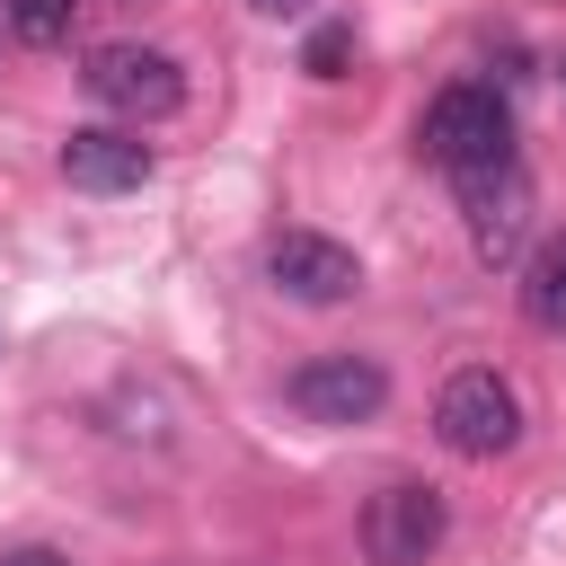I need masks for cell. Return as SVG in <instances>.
Listing matches in <instances>:
<instances>
[{
  "mask_svg": "<svg viewBox=\"0 0 566 566\" xmlns=\"http://www.w3.org/2000/svg\"><path fill=\"white\" fill-rule=\"evenodd\" d=\"M150 142L142 133H124V124H80L71 142H62V177L80 186V195H133V186H150Z\"/></svg>",
  "mask_w": 566,
  "mask_h": 566,
  "instance_id": "obj_8",
  "label": "cell"
},
{
  "mask_svg": "<svg viewBox=\"0 0 566 566\" xmlns=\"http://www.w3.org/2000/svg\"><path fill=\"white\" fill-rule=\"evenodd\" d=\"M80 80H88L97 106H115V115H133V124H159V115L186 106V71H177V53H159V44H97Z\"/></svg>",
  "mask_w": 566,
  "mask_h": 566,
  "instance_id": "obj_3",
  "label": "cell"
},
{
  "mask_svg": "<svg viewBox=\"0 0 566 566\" xmlns=\"http://www.w3.org/2000/svg\"><path fill=\"white\" fill-rule=\"evenodd\" d=\"M0 566H71L62 548H0Z\"/></svg>",
  "mask_w": 566,
  "mask_h": 566,
  "instance_id": "obj_12",
  "label": "cell"
},
{
  "mask_svg": "<svg viewBox=\"0 0 566 566\" xmlns=\"http://www.w3.org/2000/svg\"><path fill=\"white\" fill-rule=\"evenodd\" d=\"M433 442H442L451 460H504V451L522 442V398H513V380L486 371V363L451 371L442 398H433Z\"/></svg>",
  "mask_w": 566,
  "mask_h": 566,
  "instance_id": "obj_2",
  "label": "cell"
},
{
  "mask_svg": "<svg viewBox=\"0 0 566 566\" xmlns=\"http://www.w3.org/2000/svg\"><path fill=\"white\" fill-rule=\"evenodd\" d=\"M283 398H292L310 424H371V416L389 407V371H380L371 354H310V363L283 380Z\"/></svg>",
  "mask_w": 566,
  "mask_h": 566,
  "instance_id": "obj_7",
  "label": "cell"
},
{
  "mask_svg": "<svg viewBox=\"0 0 566 566\" xmlns=\"http://www.w3.org/2000/svg\"><path fill=\"white\" fill-rule=\"evenodd\" d=\"M451 195L469 212L478 265H522V239H531V177H522V159L478 168V177H451Z\"/></svg>",
  "mask_w": 566,
  "mask_h": 566,
  "instance_id": "obj_6",
  "label": "cell"
},
{
  "mask_svg": "<svg viewBox=\"0 0 566 566\" xmlns=\"http://www.w3.org/2000/svg\"><path fill=\"white\" fill-rule=\"evenodd\" d=\"M442 531H451V504H442V486H424V478H389V486L363 504V557H371V566H424V557L442 548Z\"/></svg>",
  "mask_w": 566,
  "mask_h": 566,
  "instance_id": "obj_4",
  "label": "cell"
},
{
  "mask_svg": "<svg viewBox=\"0 0 566 566\" xmlns=\"http://www.w3.org/2000/svg\"><path fill=\"white\" fill-rule=\"evenodd\" d=\"M522 318L539 336H566V230H548L531 256H522Z\"/></svg>",
  "mask_w": 566,
  "mask_h": 566,
  "instance_id": "obj_9",
  "label": "cell"
},
{
  "mask_svg": "<svg viewBox=\"0 0 566 566\" xmlns=\"http://www.w3.org/2000/svg\"><path fill=\"white\" fill-rule=\"evenodd\" d=\"M265 283L283 301H301V310H336V301L363 292V256L345 239H327V230H274L265 239Z\"/></svg>",
  "mask_w": 566,
  "mask_h": 566,
  "instance_id": "obj_5",
  "label": "cell"
},
{
  "mask_svg": "<svg viewBox=\"0 0 566 566\" xmlns=\"http://www.w3.org/2000/svg\"><path fill=\"white\" fill-rule=\"evenodd\" d=\"M345 62H354V27H345V18L310 27V44H301V71H310V80H345Z\"/></svg>",
  "mask_w": 566,
  "mask_h": 566,
  "instance_id": "obj_11",
  "label": "cell"
},
{
  "mask_svg": "<svg viewBox=\"0 0 566 566\" xmlns=\"http://www.w3.org/2000/svg\"><path fill=\"white\" fill-rule=\"evenodd\" d=\"M416 142H424V159H433L442 177H478V168H504V159H513V106H504L486 80H451V88L424 106Z\"/></svg>",
  "mask_w": 566,
  "mask_h": 566,
  "instance_id": "obj_1",
  "label": "cell"
},
{
  "mask_svg": "<svg viewBox=\"0 0 566 566\" xmlns=\"http://www.w3.org/2000/svg\"><path fill=\"white\" fill-rule=\"evenodd\" d=\"M248 9H265V18H301L310 0H248Z\"/></svg>",
  "mask_w": 566,
  "mask_h": 566,
  "instance_id": "obj_13",
  "label": "cell"
},
{
  "mask_svg": "<svg viewBox=\"0 0 566 566\" xmlns=\"http://www.w3.org/2000/svg\"><path fill=\"white\" fill-rule=\"evenodd\" d=\"M0 18H9V35L18 44H71V27H80V0H0Z\"/></svg>",
  "mask_w": 566,
  "mask_h": 566,
  "instance_id": "obj_10",
  "label": "cell"
}]
</instances>
